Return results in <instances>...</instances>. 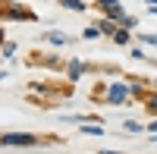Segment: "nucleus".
Returning a JSON list of instances; mask_svg holds the SVG:
<instances>
[{
  "instance_id": "nucleus-1",
  "label": "nucleus",
  "mask_w": 157,
  "mask_h": 154,
  "mask_svg": "<svg viewBox=\"0 0 157 154\" xmlns=\"http://www.w3.org/2000/svg\"><path fill=\"white\" fill-rule=\"evenodd\" d=\"M0 16H6V19H29V22H35L38 16L29 10V6H19V3H0Z\"/></svg>"
},
{
  "instance_id": "nucleus-2",
  "label": "nucleus",
  "mask_w": 157,
  "mask_h": 154,
  "mask_svg": "<svg viewBox=\"0 0 157 154\" xmlns=\"http://www.w3.org/2000/svg\"><path fill=\"white\" fill-rule=\"evenodd\" d=\"M0 145L29 148V145H38V138H35V135H25V132H3V135H0Z\"/></svg>"
},
{
  "instance_id": "nucleus-3",
  "label": "nucleus",
  "mask_w": 157,
  "mask_h": 154,
  "mask_svg": "<svg viewBox=\"0 0 157 154\" xmlns=\"http://www.w3.org/2000/svg\"><path fill=\"white\" fill-rule=\"evenodd\" d=\"M126 94H129V88H126V85H113V88H110V101H113V104L126 101Z\"/></svg>"
},
{
  "instance_id": "nucleus-4",
  "label": "nucleus",
  "mask_w": 157,
  "mask_h": 154,
  "mask_svg": "<svg viewBox=\"0 0 157 154\" xmlns=\"http://www.w3.org/2000/svg\"><path fill=\"white\" fill-rule=\"evenodd\" d=\"M82 72H85V63H78V60H75V63H69V79H78Z\"/></svg>"
},
{
  "instance_id": "nucleus-5",
  "label": "nucleus",
  "mask_w": 157,
  "mask_h": 154,
  "mask_svg": "<svg viewBox=\"0 0 157 154\" xmlns=\"http://www.w3.org/2000/svg\"><path fill=\"white\" fill-rule=\"evenodd\" d=\"M60 3L66 6V10H85V3H82V0H60Z\"/></svg>"
},
{
  "instance_id": "nucleus-6",
  "label": "nucleus",
  "mask_w": 157,
  "mask_h": 154,
  "mask_svg": "<svg viewBox=\"0 0 157 154\" xmlns=\"http://www.w3.org/2000/svg\"><path fill=\"white\" fill-rule=\"evenodd\" d=\"M47 41H50V44H66V38H63L60 32H50V35H47Z\"/></svg>"
},
{
  "instance_id": "nucleus-7",
  "label": "nucleus",
  "mask_w": 157,
  "mask_h": 154,
  "mask_svg": "<svg viewBox=\"0 0 157 154\" xmlns=\"http://www.w3.org/2000/svg\"><path fill=\"white\" fill-rule=\"evenodd\" d=\"M113 38H116V44H129V35L126 32H113Z\"/></svg>"
},
{
  "instance_id": "nucleus-8",
  "label": "nucleus",
  "mask_w": 157,
  "mask_h": 154,
  "mask_svg": "<svg viewBox=\"0 0 157 154\" xmlns=\"http://www.w3.org/2000/svg\"><path fill=\"white\" fill-rule=\"evenodd\" d=\"M82 129H85L88 135H101V132H104V129H101V126H82Z\"/></svg>"
},
{
  "instance_id": "nucleus-9",
  "label": "nucleus",
  "mask_w": 157,
  "mask_h": 154,
  "mask_svg": "<svg viewBox=\"0 0 157 154\" xmlns=\"http://www.w3.org/2000/svg\"><path fill=\"white\" fill-rule=\"evenodd\" d=\"M141 41H145V44H154V47H157V35H141Z\"/></svg>"
},
{
  "instance_id": "nucleus-10",
  "label": "nucleus",
  "mask_w": 157,
  "mask_h": 154,
  "mask_svg": "<svg viewBox=\"0 0 157 154\" xmlns=\"http://www.w3.org/2000/svg\"><path fill=\"white\" fill-rule=\"evenodd\" d=\"M151 110H154V113H157V98H154V101H151Z\"/></svg>"
},
{
  "instance_id": "nucleus-11",
  "label": "nucleus",
  "mask_w": 157,
  "mask_h": 154,
  "mask_svg": "<svg viewBox=\"0 0 157 154\" xmlns=\"http://www.w3.org/2000/svg\"><path fill=\"white\" fill-rule=\"evenodd\" d=\"M154 129H157V123H154V126H151V132H154Z\"/></svg>"
}]
</instances>
